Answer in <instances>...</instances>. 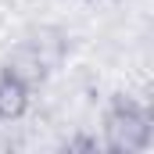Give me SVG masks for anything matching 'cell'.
Segmentation results:
<instances>
[{"mask_svg": "<svg viewBox=\"0 0 154 154\" xmlns=\"http://www.w3.org/2000/svg\"><path fill=\"white\" fill-rule=\"evenodd\" d=\"M97 147H104V143H97L93 136H75L65 143V151H97Z\"/></svg>", "mask_w": 154, "mask_h": 154, "instance_id": "3957f363", "label": "cell"}, {"mask_svg": "<svg viewBox=\"0 0 154 154\" xmlns=\"http://www.w3.org/2000/svg\"><path fill=\"white\" fill-rule=\"evenodd\" d=\"M29 111V82L14 75L11 68L0 72V118H22Z\"/></svg>", "mask_w": 154, "mask_h": 154, "instance_id": "7a4b0ae2", "label": "cell"}, {"mask_svg": "<svg viewBox=\"0 0 154 154\" xmlns=\"http://www.w3.org/2000/svg\"><path fill=\"white\" fill-rule=\"evenodd\" d=\"M151 108L129 100V97H115L108 115H104V147L108 151H143L151 143Z\"/></svg>", "mask_w": 154, "mask_h": 154, "instance_id": "6da1fadb", "label": "cell"}]
</instances>
